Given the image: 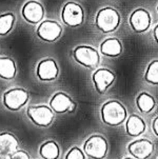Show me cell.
I'll list each match as a JSON object with an SVG mask.
<instances>
[{
	"mask_svg": "<svg viewBox=\"0 0 158 159\" xmlns=\"http://www.w3.org/2000/svg\"><path fill=\"white\" fill-rule=\"evenodd\" d=\"M100 115L101 120L110 126L121 125L128 117V113L124 106L120 101L115 100V99L109 100L102 104Z\"/></svg>",
	"mask_w": 158,
	"mask_h": 159,
	"instance_id": "6da1fadb",
	"label": "cell"
},
{
	"mask_svg": "<svg viewBox=\"0 0 158 159\" xmlns=\"http://www.w3.org/2000/svg\"><path fill=\"white\" fill-rule=\"evenodd\" d=\"M121 18L119 12L112 7H106L98 11L95 17V25L102 33H112L118 29Z\"/></svg>",
	"mask_w": 158,
	"mask_h": 159,
	"instance_id": "7a4b0ae2",
	"label": "cell"
},
{
	"mask_svg": "<svg viewBox=\"0 0 158 159\" xmlns=\"http://www.w3.org/2000/svg\"><path fill=\"white\" fill-rule=\"evenodd\" d=\"M30 94L25 89L13 88L5 91L2 95V104L7 110L17 112L28 103Z\"/></svg>",
	"mask_w": 158,
	"mask_h": 159,
	"instance_id": "3957f363",
	"label": "cell"
},
{
	"mask_svg": "<svg viewBox=\"0 0 158 159\" xmlns=\"http://www.w3.org/2000/svg\"><path fill=\"white\" fill-rule=\"evenodd\" d=\"M26 116L35 125L39 128H49L55 119V113L45 104L29 107L26 109Z\"/></svg>",
	"mask_w": 158,
	"mask_h": 159,
	"instance_id": "277c9868",
	"label": "cell"
},
{
	"mask_svg": "<svg viewBox=\"0 0 158 159\" xmlns=\"http://www.w3.org/2000/svg\"><path fill=\"white\" fill-rule=\"evenodd\" d=\"M85 19L84 10L79 3L70 1L64 4L61 11V20L70 28H78L82 25Z\"/></svg>",
	"mask_w": 158,
	"mask_h": 159,
	"instance_id": "5b68a950",
	"label": "cell"
},
{
	"mask_svg": "<svg viewBox=\"0 0 158 159\" xmlns=\"http://www.w3.org/2000/svg\"><path fill=\"white\" fill-rule=\"evenodd\" d=\"M109 144L103 136L95 134L90 136L84 144L85 156L93 159H103L108 154Z\"/></svg>",
	"mask_w": 158,
	"mask_h": 159,
	"instance_id": "8992f818",
	"label": "cell"
},
{
	"mask_svg": "<svg viewBox=\"0 0 158 159\" xmlns=\"http://www.w3.org/2000/svg\"><path fill=\"white\" fill-rule=\"evenodd\" d=\"M73 57L77 63L88 69L97 66L100 62V55L97 50L90 45H78L74 48Z\"/></svg>",
	"mask_w": 158,
	"mask_h": 159,
	"instance_id": "52a82bcc",
	"label": "cell"
},
{
	"mask_svg": "<svg viewBox=\"0 0 158 159\" xmlns=\"http://www.w3.org/2000/svg\"><path fill=\"white\" fill-rule=\"evenodd\" d=\"M62 35V28L57 21L44 20L39 23L36 30V36L42 41L55 42Z\"/></svg>",
	"mask_w": 158,
	"mask_h": 159,
	"instance_id": "ba28073f",
	"label": "cell"
},
{
	"mask_svg": "<svg viewBox=\"0 0 158 159\" xmlns=\"http://www.w3.org/2000/svg\"><path fill=\"white\" fill-rule=\"evenodd\" d=\"M76 102L72 97L64 92H56L50 100V107L56 114H65L73 113L76 110Z\"/></svg>",
	"mask_w": 158,
	"mask_h": 159,
	"instance_id": "9c48e42d",
	"label": "cell"
},
{
	"mask_svg": "<svg viewBox=\"0 0 158 159\" xmlns=\"http://www.w3.org/2000/svg\"><path fill=\"white\" fill-rule=\"evenodd\" d=\"M151 14L148 10L143 9V7H138L135 11H133L129 18V24H130L131 29L138 34L148 31L151 26Z\"/></svg>",
	"mask_w": 158,
	"mask_h": 159,
	"instance_id": "30bf717a",
	"label": "cell"
},
{
	"mask_svg": "<svg viewBox=\"0 0 158 159\" xmlns=\"http://www.w3.org/2000/svg\"><path fill=\"white\" fill-rule=\"evenodd\" d=\"M59 75V68L53 58H45L37 64L36 76L43 82H52L57 79Z\"/></svg>",
	"mask_w": 158,
	"mask_h": 159,
	"instance_id": "8fae6325",
	"label": "cell"
},
{
	"mask_svg": "<svg viewBox=\"0 0 158 159\" xmlns=\"http://www.w3.org/2000/svg\"><path fill=\"white\" fill-rule=\"evenodd\" d=\"M93 83L96 91L99 94H104L108 89L115 81V74L113 71L106 68H100L96 70L92 76Z\"/></svg>",
	"mask_w": 158,
	"mask_h": 159,
	"instance_id": "7c38bea8",
	"label": "cell"
},
{
	"mask_svg": "<svg viewBox=\"0 0 158 159\" xmlns=\"http://www.w3.org/2000/svg\"><path fill=\"white\" fill-rule=\"evenodd\" d=\"M21 14H22V17L25 18L26 22L31 24H37L41 22V20L43 19L44 9L42 4L39 3L38 1L31 0V1L25 3V5L22 7Z\"/></svg>",
	"mask_w": 158,
	"mask_h": 159,
	"instance_id": "4fadbf2b",
	"label": "cell"
},
{
	"mask_svg": "<svg viewBox=\"0 0 158 159\" xmlns=\"http://www.w3.org/2000/svg\"><path fill=\"white\" fill-rule=\"evenodd\" d=\"M128 151L133 158L147 159L153 153L154 144L149 139H137L128 145Z\"/></svg>",
	"mask_w": 158,
	"mask_h": 159,
	"instance_id": "5bb4252c",
	"label": "cell"
},
{
	"mask_svg": "<svg viewBox=\"0 0 158 159\" xmlns=\"http://www.w3.org/2000/svg\"><path fill=\"white\" fill-rule=\"evenodd\" d=\"M19 150V141L17 137L10 132L0 133V155L11 156Z\"/></svg>",
	"mask_w": 158,
	"mask_h": 159,
	"instance_id": "9a60e30c",
	"label": "cell"
},
{
	"mask_svg": "<svg viewBox=\"0 0 158 159\" xmlns=\"http://www.w3.org/2000/svg\"><path fill=\"white\" fill-rule=\"evenodd\" d=\"M100 53L103 56L116 58L122 53V43L118 38L111 37L103 40L100 44Z\"/></svg>",
	"mask_w": 158,
	"mask_h": 159,
	"instance_id": "2e32d148",
	"label": "cell"
},
{
	"mask_svg": "<svg viewBox=\"0 0 158 159\" xmlns=\"http://www.w3.org/2000/svg\"><path fill=\"white\" fill-rule=\"evenodd\" d=\"M125 131L127 134L132 137L140 136L146 131V123L143 119L139 116L133 114L130 115L125 123Z\"/></svg>",
	"mask_w": 158,
	"mask_h": 159,
	"instance_id": "e0dca14e",
	"label": "cell"
},
{
	"mask_svg": "<svg viewBox=\"0 0 158 159\" xmlns=\"http://www.w3.org/2000/svg\"><path fill=\"white\" fill-rule=\"evenodd\" d=\"M17 75V66L11 57H0V78L12 80Z\"/></svg>",
	"mask_w": 158,
	"mask_h": 159,
	"instance_id": "ac0fdd59",
	"label": "cell"
},
{
	"mask_svg": "<svg viewBox=\"0 0 158 159\" xmlns=\"http://www.w3.org/2000/svg\"><path fill=\"white\" fill-rule=\"evenodd\" d=\"M39 155L43 159H58L60 157V147L55 140H47L39 148Z\"/></svg>",
	"mask_w": 158,
	"mask_h": 159,
	"instance_id": "d6986e66",
	"label": "cell"
},
{
	"mask_svg": "<svg viewBox=\"0 0 158 159\" xmlns=\"http://www.w3.org/2000/svg\"><path fill=\"white\" fill-rule=\"evenodd\" d=\"M136 104L141 113H150L155 107V99L150 94L142 92L136 98Z\"/></svg>",
	"mask_w": 158,
	"mask_h": 159,
	"instance_id": "ffe728a7",
	"label": "cell"
},
{
	"mask_svg": "<svg viewBox=\"0 0 158 159\" xmlns=\"http://www.w3.org/2000/svg\"><path fill=\"white\" fill-rule=\"evenodd\" d=\"M15 15L13 13H5L0 15V36H5L13 30L15 23Z\"/></svg>",
	"mask_w": 158,
	"mask_h": 159,
	"instance_id": "44dd1931",
	"label": "cell"
},
{
	"mask_svg": "<svg viewBox=\"0 0 158 159\" xmlns=\"http://www.w3.org/2000/svg\"><path fill=\"white\" fill-rule=\"evenodd\" d=\"M144 80L151 84L158 85V60L151 61L144 72Z\"/></svg>",
	"mask_w": 158,
	"mask_h": 159,
	"instance_id": "7402d4cb",
	"label": "cell"
},
{
	"mask_svg": "<svg viewBox=\"0 0 158 159\" xmlns=\"http://www.w3.org/2000/svg\"><path fill=\"white\" fill-rule=\"evenodd\" d=\"M64 159H87L85 158V154L81 149L78 147H74L66 153L65 158Z\"/></svg>",
	"mask_w": 158,
	"mask_h": 159,
	"instance_id": "603a6c76",
	"label": "cell"
},
{
	"mask_svg": "<svg viewBox=\"0 0 158 159\" xmlns=\"http://www.w3.org/2000/svg\"><path fill=\"white\" fill-rule=\"evenodd\" d=\"M10 159H31V157L25 151L18 150L17 152H15L14 154L10 156Z\"/></svg>",
	"mask_w": 158,
	"mask_h": 159,
	"instance_id": "cb8c5ba5",
	"label": "cell"
},
{
	"mask_svg": "<svg viewBox=\"0 0 158 159\" xmlns=\"http://www.w3.org/2000/svg\"><path fill=\"white\" fill-rule=\"evenodd\" d=\"M152 129H153L155 135L158 136V116L153 120V123H152Z\"/></svg>",
	"mask_w": 158,
	"mask_h": 159,
	"instance_id": "d4e9b609",
	"label": "cell"
},
{
	"mask_svg": "<svg viewBox=\"0 0 158 159\" xmlns=\"http://www.w3.org/2000/svg\"><path fill=\"white\" fill-rule=\"evenodd\" d=\"M153 37H154L155 41H156L157 43H158V24L155 25V28L153 30Z\"/></svg>",
	"mask_w": 158,
	"mask_h": 159,
	"instance_id": "484cf974",
	"label": "cell"
},
{
	"mask_svg": "<svg viewBox=\"0 0 158 159\" xmlns=\"http://www.w3.org/2000/svg\"><path fill=\"white\" fill-rule=\"evenodd\" d=\"M0 159H10V156H1L0 155Z\"/></svg>",
	"mask_w": 158,
	"mask_h": 159,
	"instance_id": "4316f807",
	"label": "cell"
},
{
	"mask_svg": "<svg viewBox=\"0 0 158 159\" xmlns=\"http://www.w3.org/2000/svg\"><path fill=\"white\" fill-rule=\"evenodd\" d=\"M124 159H135V158H133V157H127V158H124Z\"/></svg>",
	"mask_w": 158,
	"mask_h": 159,
	"instance_id": "83f0119b",
	"label": "cell"
},
{
	"mask_svg": "<svg viewBox=\"0 0 158 159\" xmlns=\"http://www.w3.org/2000/svg\"><path fill=\"white\" fill-rule=\"evenodd\" d=\"M157 12H158V5H157Z\"/></svg>",
	"mask_w": 158,
	"mask_h": 159,
	"instance_id": "f1b7e54d",
	"label": "cell"
},
{
	"mask_svg": "<svg viewBox=\"0 0 158 159\" xmlns=\"http://www.w3.org/2000/svg\"><path fill=\"white\" fill-rule=\"evenodd\" d=\"M157 159H158V158H157Z\"/></svg>",
	"mask_w": 158,
	"mask_h": 159,
	"instance_id": "f546056e",
	"label": "cell"
}]
</instances>
